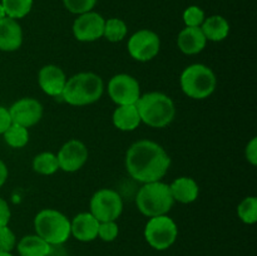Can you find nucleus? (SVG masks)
<instances>
[{
    "instance_id": "nucleus-1",
    "label": "nucleus",
    "mask_w": 257,
    "mask_h": 256,
    "mask_svg": "<svg viewBox=\"0 0 257 256\" xmlns=\"http://www.w3.org/2000/svg\"><path fill=\"white\" fill-rule=\"evenodd\" d=\"M125 168L133 180L142 183L161 181L171 167V157L160 143L141 140L125 153Z\"/></svg>"
},
{
    "instance_id": "nucleus-2",
    "label": "nucleus",
    "mask_w": 257,
    "mask_h": 256,
    "mask_svg": "<svg viewBox=\"0 0 257 256\" xmlns=\"http://www.w3.org/2000/svg\"><path fill=\"white\" fill-rule=\"evenodd\" d=\"M104 92V83L98 74L82 72L67 79L60 97L74 107L89 105L100 99Z\"/></svg>"
},
{
    "instance_id": "nucleus-3",
    "label": "nucleus",
    "mask_w": 257,
    "mask_h": 256,
    "mask_svg": "<svg viewBox=\"0 0 257 256\" xmlns=\"http://www.w3.org/2000/svg\"><path fill=\"white\" fill-rule=\"evenodd\" d=\"M136 105L141 120L152 128L167 127L176 117L175 103L165 93L150 92L141 94Z\"/></svg>"
},
{
    "instance_id": "nucleus-4",
    "label": "nucleus",
    "mask_w": 257,
    "mask_h": 256,
    "mask_svg": "<svg viewBox=\"0 0 257 256\" xmlns=\"http://www.w3.org/2000/svg\"><path fill=\"white\" fill-rule=\"evenodd\" d=\"M173 203L175 200L171 193L170 185L162 181L143 183L136 197L137 208L142 215L147 217L167 215Z\"/></svg>"
},
{
    "instance_id": "nucleus-5",
    "label": "nucleus",
    "mask_w": 257,
    "mask_h": 256,
    "mask_svg": "<svg viewBox=\"0 0 257 256\" xmlns=\"http://www.w3.org/2000/svg\"><path fill=\"white\" fill-rule=\"evenodd\" d=\"M181 89L192 99H206L213 94L217 87V78L213 70L205 64L188 65L180 78Z\"/></svg>"
},
{
    "instance_id": "nucleus-6",
    "label": "nucleus",
    "mask_w": 257,
    "mask_h": 256,
    "mask_svg": "<svg viewBox=\"0 0 257 256\" xmlns=\"http://www.w3.org/2000/svg\"><path fill=\"white\" fill-rule=\"evenodd\" d=\"M34 228L37 235L52 246L62 245L70 236V221L54 208L39 211L34 218Z\"/></svg>"
},
{
    "instance_id": "nucleus-7",
    "label": "nucleus",
    "mask_w": 257,
    "mask_h": 256,
    "mask_svg": "<svg viewBox=\"0 0 257 256\" xmlns=\"http://www.w3.org/2000/svg\"><path fill=\"white\" fill-rule=\"evenodd\" d=\"M178 236L177 223L167 215L150 217L145 227V238L151 247L163 251L176 242Z\"/></svg>"
},
{
    "instance_id": "nucleus-8",
    "label": "nucleus",
    "mask_w": 257,
    "mask_h": 256,
    "mask_svg": "<svg viewBox=\"0 0 257 256\" xmlns=\"http://www.w3.org/2000/svg\"><path fill=\"white\" fill-rule=\"evenodd\" d=\"M89 208V212L99 222L117 221V218L122 215L123 200L117 191L100 188L90 198Z\"/></svg>"
},
{
    "instance_id": "nucleus-9",
    "label": "nucleus",
    "mask_w": 257,
    "mask_h": 256,
    "mask_svg": "<svg viewBox=\"0 0 257 256\" xmlns=\"http://www.w3.org/2000/svg\"><path fill=\"white\" fill-rule=\"evenodd\" d=\"M127 49L131 57L137 62H150L160 53L161 39L152 30H138L128 40Z\"/></svg>"
},
{
    "instance_id": "nucleus-10",
    "label": "nucleus",
    "mask_w": 257,
    "mask_h": 256,
    "mask_svg": "<svg viewBox=\"0 0 257 256\" xmlns=\"http://www.w3.org/2000/svg\"><path fill=\"white\" fill-rule=\"evenodd\" d=\"M107 89L109 98L117 105L136 104L141 97L138 80L125 73H120L110 78Z\"/></svg>"
},
{
    "instance_id": "nucleus-11",
    "label": "nucleus",
    "mask_w": 257,
    "mask_h": 256,
    "mask_svg": "<svg viewBox=\"0 0 257 256\" xmlns=\"http://www.w3.org/2000/svg\"><path fill=\"white\" fill-rule=\"evenodd\" d=\"M105 19L95 12H88L78 15L73 23V35L77 40L83 43L95 42L100 39L104 33Z\"/></svg>"
},
{
    "instance_id": "nucleus-12",
    "label": "nucleus",
    "mask_w": 257,
    "mask_h": 256,
    "mask_svg": "<svg viewBox=\"0 0 257 256\" xmlns=\"http://www.w3.org/2000/svg\"><path fill=\"white\" fill-rule=\"evenodd\" d=\"M88 148L82 141L69 140L60 147L58 152L59 170L64 172H77L88 161Z\"/></svg>"
},
{
    "instance_id": "nucleus-13",
    "label": "nucleus",
    "mask_w": 257,
    "mask_h": 256,
    "mask_svg": "<svg viewBox=\"0 0 257 256\" xmlns=\"http://www.w3.org/2000/svg\"><path fill=\"white\" fill-rule=\"evenodd\" d=\"M43 105L34 98H20L9 108L10 118L13 123L29 128L40 122L43 117Z\"/></svg>"
},
{
    "instance_id": "nucleus-14",
    "label": "nucleus",
    "mask_w": 257,
    "mask_h": 256,
    "mask_svg": "<svg viewBox=\"0 0 257 256\" xmlns=\"http://www.w3.org/2000/svg\"><path fill=\"white\" fill-rule=\"evenodd\" d=\"M38 83L45 94L50 97H60L67 83V77L60 67L47 64L38 73Z\"/></svg>"
},
{
    "instance_id": "nucleus-15",
    "label": "nucleus",
    "mask_w": 257,
    "mask_h": 256,
    "mask_svg": "<svg viewBox=\"0 0 257 256\" xmlns=\"http://www.w3.org/2000/svg\"><path fill=\"white\" fill-rule=\"evenodd\" d=\"M99 221L90 212H80L70 221V235L78 241L89 242L98 237Z\"/></svg>"
},
{
    "instance_id": "nucleus-16",
    "label": "nucleus",
    "mask_w": 257,
    "mask_h": 256,
    "mask_svg": "<svg viewBox=\"0 0 257 256\" xmlns=\"http://www.w3.org/2000/svg\"><path fill=\"white\" fill-rule=\"evenodd\" d=\"M23 44V30L18 20L5 17L0 20V50L15 52Z\"/></svg>"
},
{
    "instance_id": "nucleus-17",
    "label": "nucleus",
    "mask_w": 257,
    "mask_h": 256,
    "mask_svg": "<svg viewBox=\"0 0 257 256\" xmlns=\"http://www.w3.org/2000/svg\"><path fill=\"white\" fill-rule=\"evenodd\" d=\"M207 39L200 27H186L177 37L178 48L186 55L198 54L205 49Z\"/></svg>"
},
{
    "instance_id": "nucleus-18",
    "label": "nucleus",
    "mask_w": 257,
    "mask_h": 256,
    "mask_svg": "<svg viewBox=\"0 0 257 256\" xmlns=\"http://www.w3.org/2000/svg\"><path fill=\"white\" fill-rule=\"evenodd\" d=\"M170 190L175 202L177 201V202L185 203V205L195 202L200 195L198 183L193 178L186 177V176L176 178L170 185Z\"/></svg>"
},
{
    "instance_id": "nucleus-19",
    "label": "nucleus",
    "mask_w": 257,
    "mask_h": 256,
    "mask_svg": "<svg viewBox=\"0 0 257 256\" xmlns=\"http://www.w3.org/2000/svg\"><path fill=\"white\" fill-rule=\"evenodd\" d=\"M112 122L115 128L123 132H131L136 128L140 127L142 123L138 113L137 105L136 104H125L118 105L112 114Z\"/></svg>"
},
{
    "instance_id": "nucleus-20",
    "label": "nucleus",
    "mask_w": 257,
    "mask_h": 256,
    "mask_svg": "<svg viewBox=\"0 0 257 256\" xmlns=\"http://www.w3.org/2000/svg\"><path fill=\"white\" fill-rule=\"evenodd\" d=\"M203 35L211 42H222L230 34V24L221 15H212L203 20L201 25Z\"/></svg>"
},
{
    "instance_id": "nucleus-21",
    "label": "nucleus",
    "mask_w": 257,
    "mask_h": 256,
    "mask_svg": "<svg viewBox=\"0 0 257 256\" xmlns=\"http://www.w3.org/2000/svg\"><path fill=\"white\" fill-rule=\"evenodd\" d=\"M17 248L20 256H49L52 245L35 233L24 236L18 242Z\"/></svg>"
},
{
    "instance_id": "nucleus-22",
    "label": "nucleus",
    "mask_w": 257,
    "mask_h": 256,
    "mask_svg": "<svg viewBox=\"0 0 257 256\" xmlns=\"http://www.w3.org/2000/svg\"><path fill=\"white\" fill-rule=\"evenodd\" d=\"M32 166L35 172L43 176L54 175L59 170L57 155L52 152H42L35 156Z\"/></svg>"
},
{
    "instance_id": "nucleus-23",
    "label": "nucleus",
    "mask_w": 257,
    "mask_h": 256,
    "mask_svg": "<svg viewBox=\"0 0 257 256\" xmlns=\"http://www.w3.org/2000/svg\"><path fill=\"white\" fill-rule=\"evenodd\" d=\"M3 136H4L5 142L13 148H23L29 142L28 128L17 124V123H12L10 127L3 133Z\"/></svg>"
},
{
    "instance_id": "nucleus-24",
    "label": "nucleus",
    "mask_w": 257,
    "mask_h": 256,
    "mask_svg": "<svg viewBox=\"0 0 257 256\" xmlns=\"http://www.w3.org/2000/svg\"><path fill=\"white\" fill-rule=\"evenodd\" d=\"M127 33L128 28L127 24L124 23V20L119 19V18H110V19L105 20L103 37L107 40H109V42H122L125 38V35H127Z\"/></svg>"
},
{
    "instance_id": "nucleus-25",
    "label": "nucleus",
    "mask_w": 257,
    "mask_h": 256,
    "mask_svg": "<svg viewBox=\"0 0 257 256\" xmlns=\"http://www.w3.org/2000/svg\"><path fill=\"white\" fill-rule=\"evenodd\" d=\"M2 5L7 17L18 20L29 14L33 8V0H2Z\"/></svg>"
},
{
    "instance_id": "nucleus-26",
    "label": "nucleus",
    "mask_w": 257,
    "mask_h": 256,
    "mask_svg": "<svg viewBox=\"0 0 257 256\" xmlns=\"http://www.w3.org/2000/svg\"><path fill=\"white\" fill-rule=\"evenodd\" d=\"M237 215L243 223L253 225L257 221V198L248 196L243 198L237 206Z\"/></svg>"
},
{
    "instance_id": "nucleus-27",
    "label": "nucleus",
    "mask_w": 257,
    "mask_h": 256,
    "mask_svg": "<svg viewBox=\"0 0 257 256\" xmlns=\"http://www.w3.org/2000/svg\"><path fill=\"white\" fill-rule=\"evenodd\" d=\"M65 9L72 14L80 15L84 13L92 12L97 4V0H63Z\"/></svg>"
},
{
    "instance_id": "nucleus-28",
    "label": "nucleus",
    "mask_w": 257,
    "mask_h": 256,
    "mask_svg": "<svg viewBox=\"0 0 257 256\" xmlns=\"http://www.w3.org/2000/svg\"><path fill=\"white\" fill-rule=\"evenodd\" d=\"M205 19V12L196 5H191L183 12V22L186 27H201Z\"/></svg>"
},
{
    "instance_id": "nucleus-29",
    "label": "nucleus",
    "mask_w": 257,
    "mask_h": 256,
    "mask_svg": "<svg viewBox=\"0 0 257 256\" xmlns=\"http://www.w3.org/2000/svg\"><path fill=\"white\" fill-rule=\"evenodd\" d=\"M119 233V227H118L115 221H105V222H99L98 227V237L105 242H110L117 238Z\"/></svg>"
},
{
    "instance_id": "nucleus-30",
    "label": "nucleus",
    "mask_w": 257,
    "mask_h": 256,
    "mask_svg": "<svg viewBox=\"0 0 257 256\" xmlns=\"http://www.w3.org/2000/svg\"><path fill=\"white\" fill-rule=\"evenodd\" d=\"M17 246V237L9 226L0 227V251L12 252L13 248Z\"/></svg>"
},
{
    "instance_id": "nucleus-31",
    "label": "nucleus",
    "mask_w": 257,
    "mask_h": 256,
    "mask_svg": "<svg viewBox=\"0 0 257 256\" xmlns=\"http://www.w3.org/2000/svg\"><path fill=\"white\" fill-rule=\"evenodd\" d=\"M245 156L247 162H250L252 166L257 165V138L252 137L250 142L247 143L245 150Z\"/></svg>"
},
{
    "instance_id": "nucleus-32",
    "label": "nucleus",
    "mask_w": 257,
    "mask_h": 256,
    "mask_svg": "<svg viewBox=\"0 0 257 256\" xmlns=\"http://www.w3.org/2000/svg\"><path fill=\"white\" fill-rule=\"evenodd\" d=\"M10 217H12V212H10L9 205L4 198L0 197V227L7 226L9 223Z\"/></svg>"
},
{
    "instance_id": "nucleus-33",
    "label": "nucleus",
    "mask_w": 257,
    "mask_h": 256,
    "mask_svg": "<svg viewBox=\"0 0 257 256\" xmlns=\"http://www.w3.org/2000/svg\"><path fill=\"white\" fill-rule=\"evenodd\" d=\"M12 123L13 122H12V118H10L9 109L3 107V105H0V135H3V133L10 127Z\"/></svg>"
},
{
    "instance_id": "nucleus-34",
    "label": "nucleus",
    "mask_w": 257,
    "mask_h": 256,
    "mask_svg": "<svg viewBox=\"0 0 257 256\" xmlns=\"http://www.w3.org/2000/svg\"><path fill=\"white\" fill-rule=\"evenodd\" d=\"M8 175H9V172H8L7 165H5V163L0 160V188H2L3 185L7 182Z\"/></svg>"
},
{
    "instance_id": "nucleus-35",
    "label": "nucleus",
    "mask_w": 257,
    "mask_h": 256,
    "mask_svg": "<svg viewBox=\"0 0 257 256\" xmlns=\"http://www.w3.org/2000/svg\"><path fill=\"white\" fill-rule=\"evenodd\" d=\"M5 17H7V14H5V10H4V8H3L2 3H0V20H2V19H4Z\"/></svg>"
},
{
    "instance_id": "nucleus-36",
    "label": "nucleus",
    "mask_w": 257,
    "mask_h": 256,
    "mask_svg": "<svg viewBox=\"0 0 257 256\" xmlns=\"http://www.w3.org/2000/svg\"><path fill=\"white\" fill-rule=\"evenodd\" d=\"M0 256H13L10 252H5V251H0Z\"/></svg>"
}]
</instances>
